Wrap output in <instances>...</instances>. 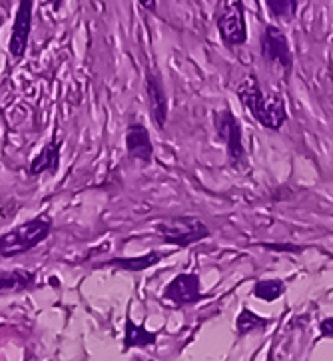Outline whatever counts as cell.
Returning a JSON list of instances; mask_svg holds the SVG:
<instances>
[{
    "label": "cell",
    "mask_w": 333,
    "mask_h": 361,
    "mask_svg": "<svg viewBox=\"0 0 333 361\" xmlns=\"http://www.w3.org/2000/svg\"><path fill=\"white\" fill-rule=\"evenodd\" d=\"M236 94L243 108L250 112V116L258 120L264 128L279 130L286 124L287 110L284 98L277 92H264L262 84L253 74H248L240 82Z\"/></svg>",
    "instance_id": "obj_1"
},
{
    "label": "cell",
    "mask_w": 333,
    "mask_h": 361,
    "mask_svg": "<svg viewBox=\"0 0 333 361\" xmlns=\"http://www.w3.org/2000/svg\"><path fill=\"white\" fill-rule=\"evenodd\" d=\"M52 232V221L48 218H35L12 228L0 235V256L14 257L35 250L36 245L47 242Z\"/></svg>",
    "instance_id": "obj_2"
},
{
    "label": "cell",
    "mask_w": 333,
    "mask_h": 361,
    "mask_svg": "<svg viewBox=\"0 0 333 361\" xmlns=\"http://www.w3.org/2000/svg\"><path fill=\"white\" fill-rule=\"evenodd\" d=\"M162 240L166 244L176 245V247H190L210 235V230L200 218L192 216H180V218H170V220L160 221L158 226Z\"/></svg>",
    "instance_id": "obj_3"
},
{
    "label": "cell",
    "mask_w": 333,
    "mask_h": 361,
    "mask_svg": "<svg viewBox=\"0 0 333 361\" xmlns=\"http://www.w3.org/2000/svg\"><path fill=\"white\" fill-rule=\"evenodd\" d=\"M260 50H262V56H264L265 62L281 72V76L286 80L291 76V71H293V54H291L287 36L284 35L281 28H277V26H265L264 32H262V38H260Z\"/></svg>",
    "instance_id": "obj_4"
},
{
    "label": "cell",
    "mask_w": 333,
    "mask_h": 361,
    "mask_svg": "<svg viewBox=\"0 0 333 361\" xmlns=\"http://www.w3.org/2000/svg\"><path fill=\"white\" fill-rule=\"evenodd\" d=\"M216 130H218L219 138L226 142L231 166L234 168L246 166L248 158H246V148H243V142H241V128L236 116L231 114L230 108H224L222 112L216 114Z\"/></svg>",
    "instance_id": "obj_5"
},
{
    "label": "cell",
    "mask_w": 333,
    "mask_h": 361,
    "mask_svg": "<svg viewBox=\"0 0 333 361\" xmlns=\"http://www.w3.org/2000/svg\"><path fill=\"white\" fill-rule=\"evenodd\" d=\"M218 30L226 47H241L248 42L246 11L241 0H234L224 8L218 18Z\"/></svg>",
    "instance_id": "obj_6"
},
{
    "label": "cell",
    "mask_w": 333,
    "mask_h": 361,
    "mask_svg": "<svg viewBox=\"0 0 333 361\" xmlns=\"http://www.w3.org/2000/svg\"><path fill=\"white\" fill-rule=\"evenodd\" d=\"M202 288H200V276L198 274H180L176 276L162 293V300L170 303L172 307H186L194 305L202 300Z\"/></svg>",
    "instance_id": "obj_7"
},
{
    "label": "cell",
    "mask_w": 333,
    "mask_h": 361,
    "mask_svg": "<svg viewBox=\"0 0 333 361\" xmlns=\"http://www.w3.org/2000/svg\"><path fill=\"white\" fill-rule=\"evenodd\" d=\"M32 6H35V0H20L18 2L14 24H12L11 44H8L12 59H23L24 52H26L30 30H32Z\"/></svg>",
    "instance_id": "obj_8"
},
{
    "label": "cell",
    "mask_w": 333,
    "mask_h": 361,
    "mask_svg": "<svg viewBox=\"0 0 333 361\" xmlns=\"http://www.w3.org/2000/svg\"><path fill=\"white\" fill-rule=\"evenodd\" d=\"M146 96H148L150 114L154 124L160 130H164L166 122H168V112H170V104H168V94L164 90V82H162L160 74L150 71L146 74Z\"/></svg>",
    "instance_id": "obj_9"
},
{
    "label": "cell",
    "mask_w": 333,
    "mask_h": 361,
    "mask_svg": "<svg viewBox=\"0 0 333 361\" xmlns=\"http://www.w3.org/2000/svg\"><path fill=\"white\" fill-rule=\"evenodd\" d=\"M126 152L132 160L148 164L154 158V144L150 140V132L144 124H130L126 130Z\"/></svg>",
    "instance_id": "obj_10"
},
{
    "label": "cell",
    "mask_w": 333,
    "mask_h": 361,
    "mask_svg": "<svg viewBox=\"0 0 333 361\" xmlns=\"http://www.w3.org/2000/svg\"><path fill=\"white\" fill-rule=\"evenodd\" d=\"M158 336L154 331H148L146 327L136 326L130 317H126L124 324V348L132 350V348H148L156 343Z\"/></svg>",
    "instance_id": "obj_11"
},
{
    "label": "cell",
    "mask_w": 333,
    "mask_h": 361,
    "mask_svg": "<svg viewBox=\"0 0 333 361\" xmlns=\"http://www.w3.org/2000/svg\"><path fill=\"white\" fill-rule=\"evenodd\" d=\"M162 254L158 252H148L146 256L140 257H116V259H110L108 264H102L104 268H118V269H126V271H144V269L156 266L162 259Z\"/></svg>",
    "instance_id": "obj_12"
},
{
    "label": "cell",
    "mask_w": 333,
    "mask_h": 361,
    "mask_svg": "<svg viewBox=\"0 0 333 361\" xmlns=\"http://www.w3.org/2000/svg\"><path fill=\"white\" fill-rule=\"evenodd\" d=\"M58 160H60V142L54 140L48 144L44 150L36 156L32 164H30V174H42V172H50L56 170Z\"/></svg>",
    "instance_id": "obj_13"
},
{
    "label": "cell",
    "mask_w": 333,
    "mask_h": 361,
    "mask_svg": "<svg viewBox=\"0 0 333 361\" xmlns=\"http://www.w3.org/2000/svg\"><path fill=\"white\" fill-rule=\"evenodd\" d=\"M35 274L24 271V269H16V271H8V274H0V293L4 291H24L30 290L35 286Z\"/></svg>",
    "instance_id": "obj_14"
},
{
    "label": "cell",
    "mask_w": 333,
    "mask_h": 361,
    "mask_svg": "<svg viewBox=\"0 0 333 361\" xmlns=\"http://www.w3.org/2000/svg\"><path fill=\"white\" fill-rule=\"evenodd\" d=\"M265 4L279 23H291L298 16V0H265Z\"/></svg>",
    "instance_id": "obj_15"
},
{
    "label": "cell",
    "mask_w": 333,
    "mask_h": 361,
    "mask_svg": "<svg viewBox=\"0 0 333 361\" xmlns=\"http://www.w3.org/2000/svg\"><path fill=\"white\" fill-rule=\"evenodd\" d=\"M270 326V319L267 317H262V315L253 314L252 310L243 307L236 319V329H238V336H246L250 331H258L262 327Z\"/></svg>",
    "instance_id": "obj_16"
},
{
    "label": "cell",
    "mask_w": 333,
    "mask_h": 361,
    "mask_svg": "<svg viewBox=\"0 0 333 361\" xmlns=\"http://www.w3.org/2000/svg\"><path fill=\"white\" fill-rule=\"evenodd\" d=\"M286 293V283L281 280H260L253 286V295L264 302H276Z\"/></svg>",
    "instance_id": "obj_17"
},
{
    "label": "cell",
    "mask_w": 333,
    "mask_h": 361,
    "mask_svg": "<svg viewBox=\"0 0 333 361\" xmlns=\"http://www.w3.org/2000/svg\"><path fill=\"white\" fill-rule=\"evenodd\" d=\"M320 329H322L323 338H333V317H327V319H323L322 326H320Z\"/></svg>",
    "instance_id": "obj_18"
},
{
    "label": "cell",
    "mask_w": 333,
    "mask_h": 361,
    "mask_svg": "<svg viewBox=\"0 0 333 361\" xmlns=\"http://www.w3.org/2000/svg\"><path fill=\"white\" fill-rule=\"evenodd\" d=\"M140 6L150 12H156V0H138Z\"/></svg>",
    "instance_id": "obj_19"
},
{
    "label": "cell",
    "mask_w": 333,
    "mask_h": 361,
    "mask_svg": "<svg viewBox=\"0 0 333 361\" xmlns=\"http://www.w3.org/2000/svg\"><path fill=\"white\" fill-rule=\"evenodd\" d=\"M48 4H50L54 11H60V6L64 4V0H48Z\"/></svg>",
    "instance_id": "obj_20"
}]
</instances>
